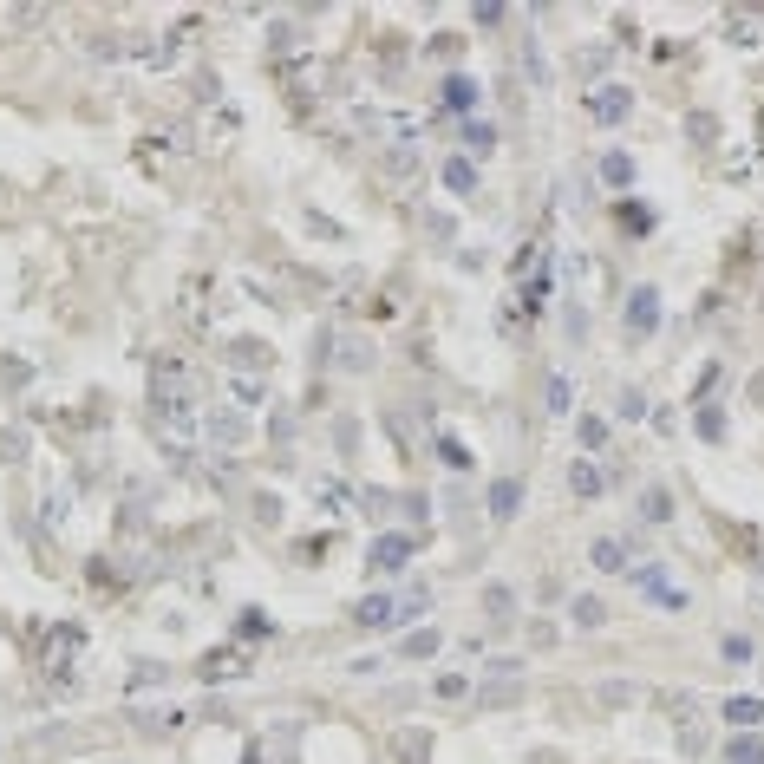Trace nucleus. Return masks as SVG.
Here are the masks:
<instances>
[{"label": "nucleus", "mask_w": 764, "mask_h": 764, "mask_svg": "<svg viewBox=\"0 0 764 764\" xmlns=\"http://www.w3.org/2000/svg\"><path fill=\"white\" fill-rule=\"evenodd\" d=\"M588 562H595L601 575H627V542L621 536H601L595 549H588Z\"/></svg>", "instance_id": "5"}, {"label": "nucleus", "mask_w": 764, "mask_h": 764, "mask_svg": "<svg viewBox=\"0 0 764 764\" xmlns=\"http://www.w3.org/2000/svg\"><path fill=\"white\" fill-rule=\"evenodd\" d=\"M569 614H575V627H601V601H595V595H575Z\"/></svg>", "instance_id": "21"}, {"label": "nucleus", "mask_w": 764, "mask_h": 764, "mask_svg": "<svg viewBox=\"0 0 764 764\" xmlns=\"http://www.w3.org/2000/svg\"><path fill=\"white\" fill-rule=\"evenodd\" d=\"M725 764H764V738H751V732H738L732 745H725Z\"/></svg>", "instance_id": "12"}, {"label": "nucleus", "mask_w": 764, "mask_h": 764, "mask_svg": "<svg viewBox=\"0 0 764 764\" xmlns=\"http://www.w3.org/2000/svg\"><path fill=\"white\" fill-rule=\"evenodd\" d=\"M431 693H438V699H471V673H438Z\"/></svg>", "instance_id": "16"}, {"label": "nucleus", "mask_w": 764, "mask_h": 764, "mask_svg": "<svg viewBox=\"0 0 764 764\" xmlns=\"http://www.w3.org/2000/svg\"><path fill=\"white\" fill-rule=\"evenodd\" d=\"M569 490H575V497H601V490H608V477H601V464L588 458V451L575 458V471H569Z\"/></svg>", "instance_id": "6"}, {"label": "nucleus", "mask_w": 764, "mask_h": 764, "mask_svg": "<svg viewBox=\"0 0 764 764\" xmlns=\"http://www.w3.org/2000/svg\"><path fill=\"white\" fill-rule=\"evenodd\" d=\"M667 516H673V490L647 484V490H640V523H667Z\"/></svg>", "instance_id": "9"}, {"label": "nucleus", "mask_w": 764, "mask_h": 764, "mask_svg": "<svg viewBox=\"0 0 764 764\" xmlns=\"http://www.w3.org/2000/svg\"><path fill=\"white\" fill-rule=\"evenodd\" d=\"M484 608H490V614H510L516 595H510V588H484Z\"/></svg>", "instance_id": "22"}, {"label": "nucleus", "mask_w": 764, "mask_h": 764, "mask_svg": "<svg viewBox=\"0 0 764 764\" xmlns=\"http://www.w3.org/2000/svg\"><path fill=\"white\" fill-rule=\"evenodd\" d=\"M569 405H575V386H569V379H549V412H556V418H569Z\"/></svg>", "instance_id": "18"}, {"label": "nucleus", "mask_w": 764, "mask_h": 764, "mask_svg": "<svg viewBox=\"0 0 764 764\" xmlns=\"http://www.w3.org/2000/svg\"><path fill=\"white\" fill-rule=\"evenodd\" d=\"M464 144H471V151L484 157V151H490V125H464Z\"/></svg>", "instance_id": "23"}, {"label": "nucleus", "mask_w": 764, "mask_h": 764, "mask_svg": "<svg viewBox=\"0 0 764 764\" xmlns=\"http://www.w3.org/2000/svg\"><path fill=\"white\" fill-rule=\"evenodd\" d=\"M438 458H445V471H471V445L464 438H438Z\"/></svg>", "instance_id": "15"}, {"label": "nucleus", "mask_w": 764, "mask_h": 764, "mask_svg": "<svg viewBox=\"0 0 764 764\" xmlns=\"http://www.w3.org/2000/svg\"><path fill=\"white\" fill-rule=\"evenodd\" d=\"M445 190H458V196L477 190V164H471V157H445Z\"/></svg>", "instance_id": "11"}, {"label": "nucleus", "mask_w": 764, "mask_h": 764, "mask_svg": "<svg viewBox=\"0 0 764 764\" xmlns=\"http://www.w3.org/2000/svg\"><path fill=\"white\" fill-rule=\"evenodd\" d=\"M516 510H523V484H516V477H503V484L490 490V516H497V523H510Z\"/></svg>", "instance_id": "8"}, {"label": "nucleus", "mask_w": 764, "mask_h": 764, "mask_svg": "<svg viewBox=\"0 0 764 764\" xmlns=\"http://www.w3.org/2000/svg\"><path fill=\"white\" fill-rule=\"evenodd\" d=\"M242 764H268V745H249V758H242Z\"/></svg>", "instance_id": "24"}, {"label": "nucleus", "mask_w": 764, "mask_h": 764, "mask_svg": "<svg viewBox=\"0 0 764 764\" xmlns=\"http://www.w3.org/2000/svg\"><path fill=\"white\" fill-rule=\"evenodd\" d=\"M660 307H667V301H660V288H634V294H627V334L647 340L653 327H660Z\"/></svg>", "instance_id": "2"}, {"label": "nucleus", "mask_w": 764, "mask_h": 764, "mask_svg": "<svg viewBox=\"0 0 764 764\" xmlns=\"http://www.w3.org/2000/svg\"><path fill=\"white\" fill-rule=\"evenodd\" d=\"M412 549H418L412 536H379L373 549H366V569H373V575H399L405 562H412Z\"/></svg>", "instance_id": "3"}, {"label": "nucleus", "mask_w": 764, "mask_h": 764, "mask_svg": "<svg viewBox=\"0 0 764 764\" xmlns=\"http://www.w3.org/2000/svg\"><path fill=\"white\" fill-rule=\"evenodd\" d=\"M582 445H588V458H595V451L608 445V418H595V412L582 418Z\"/></svg>", "instance_id": "20"}, {"label": "nucleus", "mask_w": 764, "mask_h": 764, "mask_svg": "<svg viewBox=\"0 0 764 764\" xmlns=\"http://www.w3.org/2000/svg\"><path fill=\"white\" fill-rule=\"evenodd\" d=\"M392 621H399V595H366L353 608V627H392Z\"/></svg>", "instance_id": "4"}, {"label": "nucleus", "mask_w": 764, "mask_h": 764, "mask_svg": "<svg viewBox=\"0 0 764 764\" xmlns=\"http://www.w3.org/2000/svg\"><path fill=\"white\" fill-rule=\"evenodd\" d=\"M693 431H699V438H712V445H719V438H725V418H719V405H699Z\"/></svg>", "instance_id": "17"}, {"label": "nucleus", "mask_w": 764, "mask_h": 764, "mask_svg": "<svg viewBox=\"0 0 764 764\" xmlns=\"http://www.w3.org/2000/svg\"><path fill=\"white\" fill-rule=\"evenodd\" d=\"M627 112H634V92H627V85H595V92H588V118H595V125H621Z\"/></svg>", "instance_id": "1"}, {"label": "nucleus", "mask_w": 764, "mask_h": 764, "mask_svg": "<svg viewBox=\"0 0 764 764\" xmlns=\"http://www.w3.org/2000/svg\"><path fill=\"white\" fill-rule=\"evenodd\" d=\"M209 431H216V445H236V438H242V418L236 412H216V418H209Z\"/></svg>", "instance_id": "19"}, {"label": "nucleus", "mask_w": 764, "mask_h": 764, "mask_svg": "<svg viewBox=\"0 0 764 764\" xmlns=\"http://www.w3.org/2000/svg\"><path fill=\"white\" fill-rule=\"evenodd\" d=\"M758 138H764V118H758Z\"/></svg>", "instance_id": "25"}, {"label": "nucleus", "mask_w": 764, "mask_h": 764, "mask_svg": "<svg viewBox=\"0 0 764 764\" xmlns=\"http://www.w3.org/2000/svg\"><path fill=\"white\" fill-rule=\"evenodd\" d=\"M601 183H614V190H627V183H634V157H601Z\"/></svg>", "instance_id": "14"}, {"label": "nucleus", "mask_w": 764, "mask_h": 764, "mask_svg": "<svg viewBox=\"0 0 764 764\" xmlns=\"http://www.w3.org/2000/svg\"><path fill=\"white\" fill-rule=\"evenodd\" d=\"M725 725H738V732H751V725H764V699H725L719 706Z\"/></svg>", "instance_id": "7"}, {"label": "nucleus", "mask_w": 764, "mask_h": 764, "mask_svg": "<svg viewBox=\"0 0 764 764\" xmlns=\"http://www.w3.org/2000/svg\"><path fill=\"white\" fill-rule=\"evenodd\" d=\"M445 112H477V79H445Z\"/></svg>", "instance_id": "10"}, {"label": "nucleus", "mask_w": 764, "mask_h": 764, "mask_svg": "<svg viewBox=\"0 0 764 764\" xmlns=\"http://www.w3.org/2000/svg\"><path fill=\"white\" fill-rule=\"evenodd\" d=\"M425 653H438V627H418L399 640V660H425Z\"/></svg>", "instance_id": "13"}]
</instances>
